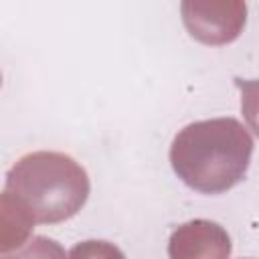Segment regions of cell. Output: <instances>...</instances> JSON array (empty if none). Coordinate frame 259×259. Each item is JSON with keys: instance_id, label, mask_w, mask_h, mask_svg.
Wrapping results in <instances>:
<instances>
[{"instance_id": "52a82bcc", "label": "cell", "mask_w": 259, "mask_h": 259, "mask_svg": "<svg viewBox=\"0 0 259 259\" xmlns=\"http://www.w3.org/2000/svg\"><path fill=\"white\" fill-rule=\"evenodd\" d=\"M241 91V111L249 130L259 138V79H235Z\"/></svg>"}, {"instance_id": "8992f818", "label": "cell", "mask_w": 259, "mask_h": 259, "mask_svg": "<svg viewBox=\"0 0 259 259\" xmlns=\"http://www.w3.org/2000/svg\"><path fill=\"white\" fill-rule=\"evenodd\" d=\"M2 259H69V257L65 255L63 247L57 241L38 235V237H32L14 253L4 255Z\"/></svg>"}, {"instance_id": "6da1fadb", "label": "cell", "mask_w": 259, "mask_h": 259, "mask_svg": "<svg viewBox=\"0 0 259 259\" xmlns=\"http://www.w3.org/2000/svg\"><path fill=\"white\" fill-rule=\"evenodd\" d=\"M253 156V138L235 117H214L184 125L172 140L170 164L196 192L221 194L237 186Z\"/></svg>"}, {"instance_id": "277c9868", "label": "cell", "mask_w": 259, "mask_h": 259, "mask_svg": "<svg viewBox=\"0 0 259 259\" xmlns=\"http://www.w3.org/2000/svg\"><path fill=\"white\" fill-rule=\"evenodd\" d=\"M231 237L214 221L194 219L176 227L168 239L170 259H229Z\"/></svg>"}, {"instance_id": "3957f363", "label": "cell", "mask_w": 259, "mask_h": 259, "mask_svg": "<svg viewBox=\"0 0 259 259\" xmlns=\"http://www.w3.org/2000/svg\"><path fill=\"white\" fill-rule=\"evenodd\" d=\"M180 12L188 34L204 45L233 42L247 20V4L241 0H186Z\"/></svg>"}, {"instance_id": "7a4b0ae2", "label": "cell", "mask_w": 259, "mask_h": 259, "mask_svg": "<svg viewBox=\"0 0 259 259\" xmlns=\"http://www.w3.org/2000/svg\"><path fill=\"white\" fill-rule=\"evenodd\" d=\"M85 168L63 152H30L6 174V192L34 223L53 225L75 217L89 196Z\"/></svg>"}, {"instance_id": "ba28073f", "label": "cell", "mask_w": 259, "mask_h": 259, "mask_svg": "<svg viewBox=\"0 0 259 259\" xmlns=\"http://www.w3.org/2000/svg\"><path fill=\"white\" fill-rule=\"evenodd\" d=\"M69 259H125L121 249L107 241H81L71 247Z\"/></svg>"}, {"instance_id": "5b68a950", "label": "cell", "mask_w": 259, "mask_h": 259, "mask_svg": "<svg viewBox=\"0 0 259 259\" xmlns=\"http://www.w3.org/2000/svg\"><path fill=\"white\" fill-rule=\"evenodd\" d=\"M2 231H0V251L6 253L12 247H22L28 243V235L32 231V217L24 210V206L14 200L6 190L2 192Z\"/></svg>"}]
</instances>
